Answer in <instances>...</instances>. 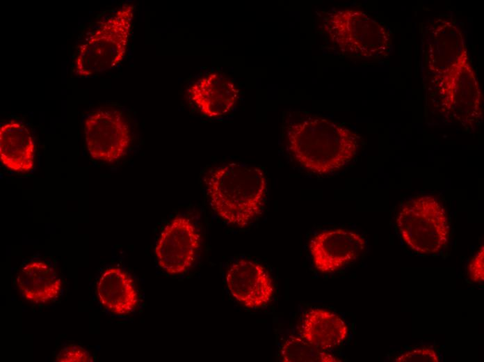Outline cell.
<instances>
[{
  "label": "cell",
  "mask_w": 484,
  "mask_h": 362,
  "mask_svg": "<svg viewBox=\"0 0 484 362\" xmlns=\"http://www.w3.org/2000/svg\"><path fill=\"white\" fill-rule=\"evenodd\" d=\"M348 328L337 314L322 308H311L304 315L300 336L316 347L328 351L347 338Z\"/></svg>",
  "instance_id": "obj_14"
},
{
  "label": "cell",
  "mask_w": 484,
  "mask_h": 362,
  "mask_svg": "<svg viewBox=\"0 0 484 362\" xmlns=\"http://www.w3.org/2000/svg\"><path fill=\"white\" fill-rule=\"evenodd\" d=\"M135 6L124 3L100 21L78 46L72 72L89 77L118 65L124 59L131 33Z\"/></svg>",
  "instance_id": "obj_3"
},
{
  "label": "cell",
  "mask_w": 484,
  "mask_h": 362,
  "mask_svg": "<svg viewBox=\"0 0 484 362\" xmlns=\"http://www.w3.org/2000/svg\"><path fill=\"white\" fill-rule=\"evenodd\" d=\"M462 31L453 22L439 19L431 27L426 51V65L434 77L445 72L466 49Z\"/></svg>",
  "instance_id": "obj_12"
},
{
  "label": "cell",
  "mask_w": 484,
  "mask_h": 362,
  "mask_svg": "<svg viewBox=\"0 0 484 362\" xmlns=\"http://www.w3.org/2000/svg\"><path fill=\"white\" fill-rule=\"evenodd\" d=\"M201 235L191 218L175 217L162 230L154 252L159 266L170 275L186 272L194 264Z\"/></svg>",
  "instance_id": "obj_8"
},
{
  "label": "cell",
  "mask_w": 484,
  "mask_h": 362,
  "mask_svg": "<svg viewBox=\"0 0 484 362\" xmlns=\"http://www.w3.org/2000/svg\"><path fill=\"white\" fill-rule=\"evenodd\" d=\"M396 224L404 242L418 253H437L447 244V214L433 196L421 195L405 202L399 209Z\"/></svg>",
  "instance_id": "obj_4"
},
{
  "label": "cell",
  "mask_w": 484,
  "mask_h": 362,
  "mask_svg": "<svg viewBox=\"0 0 484 362\" xmlns=\"http://www.w3.org/2000/svg\"><path fill=\"white\" fill-rule=\"evenodd\" d=\"M59 362H92L90 353L82 347L69 345L60 349L56 357Z\"/></svg>",
  "instance_id": "obj_19"
},
{
  "label": "cell",
  "mask_w": 484,
  "mask_h": 362,
  "mask_svg": "<svg viewBox=\"0 0 484 362\" xmlns=\"http://www.w3.org/2000/svg\"><path fill=\"white\" fill-rule=\"evenodd\" d=\"M97 295L104 307L118 315L132 313L138 304L132 278L118 267H110L102 273L97 284Z\"/></svg>",
  "instance_id": "obj_15"
},
{
  "label": "cell",
  "mask_w": 484,
  "mask_h": 362,
  "mask_svg": "<svg viewBox=\"0 0 484 362\" xmlns=\"http://www.w3.org/2000/svg\"><path fill=\"white\" fill-rule=\"evenodd\" d=\"M285 362H337L341 360L320 349L300 336H290L281 348Z\"/></svg>",
  "instance_id": "obj_17"
},
{
  "label": "cell",
  "mask_w": 484,
  "mask_h": 362,
  "mask_svg": "<svg viewBox=\"0 0 484 362\" xmlns=\"http://www.w3.org/2000/svg\"><path fill=\"white\" fill-rule=\"evenodd\" d=\"M226 284L232 297L248 308L266 305L274 294L273 279L267 270L246 259L239 260L229 266Z\"/></svg>",
  "instance_id": "obj_10"
},
{
  "label": "cell",
  "mask_w": 484,
  "mask_h": 362,
  "mask_svg": "<svg viewBox=\"0 0 484 362\" xmlns=\"http://www.w3.org/2000/svg\"><path fill=\"white\" fill-rule=\"evenodd\" d=\"M437 352L429 347H421L405 351L393 359L395 362H438Z\"/></svg>",
  "instance_id": "obj_18"
},
{
  "label": "cell",
  "mask_w": 484,
  "mask_h": 362,
  "mask_svg": "<svg viewBox=\"0 0 484 362\" xmlns=\"http://www.w3.org/2000/svg\"><path fill=\"white\" fill-rule=\"evenodd\" d=\"M443 115L463 127L475 126L483 114L482 93L467 49L443 74L433 77Z\"/></svg>",
  "instance_id": "obj_6"
},
{
  "label": "cell",
  "mask_w": 484,
  "mask_h": 362,
  "mask_svg": "<svg viewBox=\"0 0 484 362\" xmlns=\"http://www.w3.org/2000/svg\"><path fill=\"white\" fill-rule=\"evenodd\" d=\"M187 93L200 113L211 118L229 113L239 97L234 82L220 72H211L197 79L189 86Z\"/></svg>",
  "instance_id": "obj_11"
},
{
  "label": "cell",
  "mask_w": 484,
  "mask_h": 362,
  "mask_svg": "<svg viewBox=\"0 0 484 362\" xmlns=\"http://www.w3.org/2000/svg\"><path fill=\"white\" fill-rule=\"evenodd\" d=\"M359 136L323 117H310L288 127V148L306 169L328 174L347 165L359 148Z\"/></svg>",
  "instance_id": "obj_2"
},
{
  "label": "cell",
  "mask_w": 484,
  "mask_h": 362,
  "mask_svg": "<svg viewBox=\"0 0 484 362\" xmlns=\"http://www.w3.org/2000/svg\"><path fill=\"white\" fill-rule=\"evenodd\" d=\"M324 27L334 45L349 56L378 58L386 55L391 46L386 28L360 10L332 12L325 18Z\"/></svg>",
  "instance_id": "obj_5"
},
{
  "label": "cell",
  "mask_w": 484,
  "mask_h": 362,
  "mask_svg": "<svg viewBox=\"0 0 484 362\" xmlns=\"http://www.w3.org/2000/svg\"><path fill=\"white\" fill-rule=\"evenodd\" d=\"M17 285L24 298L36 304L57 298L62 288L57 271L49 262L40 260L31 261L22 268Z\"/></svg>",
  "instance_id": "obj_16"
},
{
  "label": "cell",
  "mask_w": 484,
  "mask_h": 362,
  "mask_svg": "<svg viewBox=\"0 0 484 362\" xmlns=\"http://www.w3.org/2000/svg\"><path fill=\"white\" fill-rule=\"evenodd\" d=\"M204 183L211 208L228 224L245 228L262 214L267 182L261 168L225 164L212 169Z\"/></svg>",
  "instance_id": "obj_1"
},
{
  "label": "cell",
  "mask_w": 484,
  "mask_h": 362,
  "mask_svg": "<svg viewBox=\"0 0 484 362\" xmlns=\"http://www.w3.org/2000/svg\"><path fill=\"white\" fill-rule=\"evenodd\" d=\"M467 275L474 283L484 281V249L483 245L471 260L467 267Z\"/></svg>",
  "instance_id": "obj_20"
},
{
  "label": "cell",
  "mask_w": 484,
  "mask_h": 362,
  "mask_svg": "<svg viewBox=\"0 0 484 362\" xmlns=\"http://www.w3.org/2000/svg\"><path fill=\"white\" fill-rule=\"evenodd\" d=\"M84 136L90 156L112 163L122 158L131 143V131L122 113L117 109H98L84 120Z\"/></svg>",
  "instance_id": "obj_7"
},
{
  "label": "cell",
  "mask_w": 484,
  "mask_h": 362,
  "mask_svg": "<svg viewBox=\"0 0 484 362\" xmlns=\"http://www.w3.org/2000/svg\"><path fill=\"white\" fill-rule=\"evenodd\" d=\"M0 159L7 168L21 173L34 166L35 144L28 127L14 120L0 127Z\"/></svg>",
  "instance_id": "obj_13"
},
{
  "label": "cell",
  "mask_w": 484,
  "mask_h": 362,
  "mask_svg": "<svg viewBox=\"0 0 484 362\" xmlns=\"http://www.w3.org/2000/svg\"><path fill=\"white\" fill-rule=\"evenodd\" d=\"M309 247L315 268L330 274L355 260L365 249L366 241L357 233L337 228L314 235Z\"/></svg>",
  "instance_id": "obj_9"
}]
</instances>
